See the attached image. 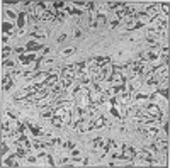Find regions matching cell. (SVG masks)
<instances>
[{
	"instance_id": "cell-5",
	"label": "cell",
	"mask_w": 170,
	"mask_h": 168,
	"mask_svg": "<svg viewBox=\"0 0 170 168\" xmlns=\"http://www.w3.org/2000/svg\"><path fill=\"white\" fill-rule=\"evenodd\" d=\"M140 58H141V61H155V60H158L160 56H158L157 51L148 49V51H143L141 55H140Z\"/></svg>"
},
{
	"instance_id": "cell-29",
	"label": "cell",
	"mask_w": 170,
	"mask_h": 168,
	"mask_svg": "<svg viewBox=\"0 0 170 168\" xmlns=\"http://www.w3.org/2000/svg\"><path fill=\"white\" fill-rule=\"evenodd\" d=\"M117 24H119V19H117V17H116V19H113V20H111V22H109V27H111V29H114V27L117 26Z\"/></svg>"
},
{
	"instance_id": "cell-7",
	"label": "cell",
	"mask_w": 170,
	"mask_h": 168,
	"mask_svg": "<svg viewBox=\"0 0 170 168\" xmlns=\"http://www.w3.org/2000/svg\"><path fill=\"white\" fill-rule=\"evenodd\" d=\"M58 82H60V78H58V73H51V75H48V78L44 80V83H43V85H44L46 88H51L55 83H58Z\"/></svg>"
},
{
	"instance_id": "cell-19",
	"label": "cell",
	"mask_w": 170,
	"mask_h": 168,
	"mask_svg": "<svg viewBox=\"0 0 170 168\" xmlns=\"http://www.w3.org/2000/svg\"><path fill=\"white\" fill-rule=\"evenodd\" d=\"M106 22H107V17L104 15V14H97V20H95L97 27H104V26H106Z\"/></svg>"
},
{
	"instance_id": "cell-17",
	"label": "cell",
	"mask_w": 170,
	"mask_h": 168,
	"mask_svg": "<svg viewBox=\"0 0 170 168\" xmlns=\"http://www.w3.org/2000/svg\"><path fill=\"white\" fill-rule=\"evenodd\" d=\"M94 126H95V129H100V127H104V126H106V119H104L102 116L94 117Z\"/></svg>"
},
{
	"instance_id": "cell-10",
	"label": "cell",
	"mask_w": 170,
	"mask_h": 168,
	"mask_svg": "<svg viewBox=\"0 0 170 168\" xmlns=\"http://www.w3.org/2000/svg\"><path fill=\"white\" fill-rule=\"evenodd\" d=\"M41 20H46V22H53V20H56V12H53V10H44V14H43Z\"/></svg>"
},
{
	"instance_id": "cell-16",
	"label": "cell",
	"mask_w": 170,
	"mask_h": 168,
	"mask_svg": "<svg viewBox=\"0 0 170 168\" xmlns=\"http://www.w3.org/2000/svg\"><path fill=\"white\" fill-rule=\"evenodd\" d=\"M26 49L27 51H39V49H43V46L39 44V42H36V41H29L26 44Z\"/></svg>"
},
{
	"instance_id": "cell-8",
	"label": "cell",
	"mask_w": 170,
	"mask_h": 168,
	"mask_svg": "<svg viewBox=\"0 0 170 168\" xmlns=\"http://www.w3.org/2000/svg\"><path fill=\"white\" fill-rule=\"evenodd\" d=\"M145 14H146V15L150 17L151 20H155L158 15H160V10H158V7H157V5H150V7L146 9V12H145Z\"/></svg>"
},
{
	"instance_id": "cell-36",
	"label": "cell",
	"mask_w": 170,
	"mask_h": 168,
	"mask_svg": "<svg viewBox=\"0 0 170 168\" xmlns=\"http://www.w3.org/2000/svg\"><path fill=\"white\" fill-rule=\"evenodd\" d=\"M65 39H67V34H61L60 38H58V42H63Z\"/></svg>"
},
{
	"instance_id": "cell-27",
	"label": "cell",
	"mask_w": 170,
	"mask_h": 168,
	"mask_svg": "<svg viewBox=\"0 0 170 168\" xmlns=\"http://www.w3.org/2000/svg\"><path fill=\"white\" fill-rule=\"evenodd\" d=\"M73 51H75L73 48H68V49H65V51L61 53V56H70V55H73Z\"/></svg>"
},
{
	"instance_id": "cell-12",
	"label": "cell",
	"mask_w": 170,
	"mask_h": 168,
	"mask_svg": "<svg viewBox=\"0 0 170 168\" xmlns=\"http://www.w3.org/2000/svg\"><path fill=\"white\" fill-rule=\"evenodd\" d=\"M26 17H27V12H21L19 17H17V27H19V33H22L24 26H26Z\"/></svg>"
},
{
	"instance_id": "cell-21",
	"label": "cell",
	"mask_w": 170,
	"mask_h": 168,
	"mask_svg": "<svg viewBox=\"0 0 170 168\" xmlns=\"http://www.w3.org/2000/svg\"><path fill=\"white\" fill-rule=\"evenodd\" d=\"M26 126H27V129L31 131V133L34 134V136H39V134H41V129H39V127L36 126V124H31V122H27Z\"/></svg>"
},
{
	"instance_id": "cell-22",
	"label": "cell",
	"mask_w": 170,
	"mask_h": 168,
	"mask_svg": "<svg viewBox=\"0 0 170 168\" xmlns=\"http://www.w3.org/2000/svg\"><path fill=\"white\" fill-rule=\"evenodd\" d=\"M51 126L61 127V126H63V119H61L60 116H53V117H51Z\"/></svg>"
},
{
	"instance_id": "cell-30",
	"label": "cell",
	"mask_w": 170,
	"mask_h": 168,
	"mask_svg": "<svg viewBox=\"0 0 170 168\" xmlns=\"http://www.w3.org/2000/svg\"><path fill=\"white\" fill-rule=\"evenodd\" d=\"M7 153H9V146H7L5 143L2 141V156H3V155H7Z\"/></svg>"
},
{
	"instance_id": "cell-4",
	"label": "cell",
	"mask_w": 170,
	"mask_h": 168,
	"mask_svg": "<svg viewBox=\"0 0 170 168\" xmlns=\"http://www.w3.org/2000/svg\"><path fill=\"white\" fill-rule=\"evenodd\" d=\"M126 3L124 2H109V9L113 10V12L116 14V15H122V14H124V10H126Z\"/></svg>"
},
{
	"instance_id": "cell-2",
	"label": "cell",
	"mask_w": 170,
	"mask_h": 168,
	"mask_svg": "<svg viewBox=\"0 0 170 168\" xmlns=\"http://www.w3.org/2000/svg\"><path fill=\"white\" fill-rule=\"evenodd\" d=\"M113 156L119 160H124V161H133L136 158V149L131 148V146H124L122 148V155H113Z\"/></svg>"
},
{
	"instance_id": "cell-28",
	"label": "cell",
	"mask_w": 170,
	"mask_h": 168,
	"mask_svg": "<svg viewBox=\"0 0 170 168\" xmlns=\"http://www.w3.org/2000/svg\"><path fill=\"white\" fill-rule=\"evenodd\" d=\"M109 112H111V114H113V116H114V117H121V114H119V112H117V109H116V107H114V105H113V107H111V110H109Z\"/></svg>"
},
{
	"instance_id": "cell-24",
	"label": "cell",
	"mask_w": 170,
	"mask_h": 168,
	"mask_svg": "<svg viewBox=\"0 0 170 168\" xmlns=\"http://www.w3.org/2000/svg\"><path fill=\"white\" fill-rule=\"evenodd\" d=\"M14 26H12V24H9V22H3L2 24V31H3V33H9V34H14Z\"/></svg>"
},
{
	"instance_id": "cell-3",
	"label": "cell",
	"mask_w": 170,
	"mask_h": 168,
	"mask_svg": "<svg viewBox=\"0 0 170 168\" xmlns=\"http://www.w3.org/2000/svg\"><path fill=\"white\" fill-rule=\"evenodd\" d=\"M153 146L157 148L158 153H165L168 149V139H163V138H153Z\"/></svg>"
},
{
	"instance_id": "cell-14",
	"label": "cell",
	"mask_w": 170,
	"mask_h": 168,
	"mask_svg": "<svg viewBox=\"0 0 170 168\" xmlns=\"http://www.w3.org/2000/svg\"><path fill=\"white\" fill-rule=\"evenodd\" d=\"M31 34L34 36V38H46V36H48V31L43 29V27H39V26H36L34 29H32Z\"/></svg>"
},
{
	"instance_id": "cell-26",
	"label": "cell",
	"mask_w": 170,
	"mask_h": 168,
	"mask_svg": "<svg viewBox=\"0 0 170 168\" xmlns=\"http://www.w3.org/2000/svg\"><path fill=\"white\" fill-rule=\"evenodd\" d=\"M9 55H10V48H7V46H5V48L2 49V60H3V61L9 58Z\"/></svg>"
},
{
	"instance_id": "cell-31",
	"label": "cell",
	"mask_w": 170,
	"mask_h": 168,
	"mask_svg": "<svg viewBox=\"0 0 170 168\" xmlns=\"http://www.w3.org/2000/svg\"><path fill=\"white\" fill-rule=\"evenodd\" d=\"M53 7H55V9H63L65 2H53Z\"/></svg>"
},
{
	"instance_id": "cell-35",
	"label": "cell",
	"mask_w": 170,
	"mask_h": 168,
	"mask_svg": "<svg viewBox=\"0 0 170 168\" xmlns=\"http://www.w3.org/2000/svg\"><path fill=\"white\" fill-rule=\"evenodd\" d=\"M3 66H7V68H14V63H12V61H9V60H5V61H3Z\"/></svg>"
},
{
	"instance_id": "cell-6",
	"label": "cell",
	"mask_w": 170,
	"mask_h": 168,
	"mask_svg": "<svg viewBox=\"0 0 170 168\" xmlns=\"http://www.w3.org/2000/svg\"><path fill=\"white\" fill-rule=\"evenodd\" d=\"M136 158L143 160V161H153V155H151L150 151H146V149H140V151H136Z\"/></svg>"
},
{
	"instance_id": "cell-11",
	"label": "cell",
	"mask_w": 170,
	"mask_h": 168,
	"mask_svg": "<svg viewBox=\"0 0 170 168\" xmlns=\"http://www.w3.org/2000/svg\"><path fill=\"white\" fill-rule=\"evenodd\" d=\"M19 61L22 63V65H29V63H32V61H38V56H34L31 53V55H22L19 58Z\"/></svg>"
},
{
	"instance_id": "cell-15",
	"label": "cell",
	"mask_w": 170,
	"mask_h": 168,
	"mask_svg": "<svg viewBox=\"0 0 170 168\" xmlns=\"http://www.w3.org/2000/svg\"><path fill=\"white\" fill-rule=\"evenodd\" d=\"M111 63V60L107 58V56H102V58H97L95 61H94V65H95L97 68H104V66H107Z\"/></svg>"
},
{
	"instance_id": "cell-23",
	"label": "cell",
	"mask_w": 170,
	"mask_h": 168,
	"mask_svg": "<svg viewBox=\"0 0 170 168\" xmlns=\"http://www.w3.org/2000/svg\"><path fill=\"white\" fill-rule=\"evenodd\" d=\"M122 94L119 95V100H121L122 104H126V102H129L131 100V92H124V90H121Z\"/></svg>"
},
{
	"instance_id": "cell-18",
	"label": "cell",
	"mask_w": 170,
	"mask_h": 168,
	"mask_svg": "<svg viewBox=\"0 0 170 168\" xmlns=\"http://www.w3.org/2000/svg\"><path fill=\"white\" fill-rule=\"evenodd\" d=\"M41 116L44 117V119H46V117H53V116H55V109H53V105L44 107V109L41 110Z\"/></svg>"
},
{
	"instance_id": "cell-37",
	"label": "cell",
	"mask_w": 170,
	"mask_h": 168,
	"mask_svg": "<svg viewBox=\"0 0 170 168\" xmlns=\"http://www.w3.org/2000/svg\"><path fill=\"white\" fill-rule=\"evenodd\" d=\"M80 36H82V29H77L75 31V38H80Z\"/></svg>"
},
{
	"instance_id": "cell-38",
	"label": "cell",
	"mask_w": 170,
	"mask_h": 168,
	"mask_svg": "<svg viewBox=\"0 0 170 168\" xmlns=\"http://www.w3.org/2000/svg\"><path fill=\"white\" fill-rule=\"evenodd\" d=\"M7 41H9V36H5V34H3V36H2V42H3V44H5Z\"/></svg>"
},
{
	"instance_id": "cell-13",
	"label": "cell",
	"mask_w": 170,
	"mask_h": 168,
	"mask_svg": "<svg viewBox=\"0 0 170 168\" xmlns=\"http://www.w3.org/2000/svg\"><path fill=\"white\" fill-rule=\"evenodd\" d=\"M10 87H12V75L7 73L5 77L2 78V90H9Z\"/></svg>"
},
{
	"instance_id": "cell-33",
	"label": "cell",
	"mask_w": 170,
	"mask_h": 168,
	"mask_svg": "<svg viewBox=\"0 0 170 168\" xmlns=\"http://www.w3.org/2000/svg\"><path fill=\"white\" fill-rule=\"evenodd\" d=\"M65 148H68V149H75V143H73V141H68L67 144H65Z\"/></svg>"
},
{
	"instance_id": "cell-1",
	"label": "cell",
	"mask_w": 170,
	"mask_h": 168,
	"mask_svg": "<svg viewBox=\"0 0 170 168\" xmlns=\"http://www.w3.org/2000/svg\"><path fill=\"white\" fill-rule=\"evenodd\" d=\"M145 116H148L150 119H153L155 122H160L162 119H163V114H162V110H160V107L158 105H155V104H150V105H146L145 107Z\"/></svg>"
},
{
	"instance_id": "cell-40",
	"label": "cell",
	"mask_w": 170,
	"mask_h": 168,
	"mask_svg": "<svg viewBox=\"0 0 170 168\" xmlns=\"http://www.w3.org/2000/svg\"><path fill=\"white\" fill-rule=\"evenodd\" d=\"M71 155H73V156H78V155H80V151H78V149H73V151H71Z\"/></svg>"
},
{
	"instance_id": "cell-25",
	"label": "cell",
	"mask_w": 170,
	"mask_h": 168,
	"mask_svg": "<svg viewBox=\"0 0 170 168\" xmlns=\"http://www.w3.org/2000/svg\"><path fill=\"white\" fill-rule=\"evenodd\" d=\"M16 155L19 156V158H26V155H27V149L19 148V146H17V151H16Z\"/></svg>"
},
{
	"instance_id": "cell-20",
	"label": "cell",
	"mask_w": 170,
	"mask_h": 168,
	"mask_svg": "<svg viewBox=\"0 0 170 168\" xmlns=\"http://www.w3.org/2000/svg\"><path fill=\"white\" fill-rule=\"evenodd\" d=\"M17 158H19V156L14 153L12 156H9V158L5 160V165H7V166H16V165H17Z\"/></svg>"
},
{
	"instance_id": "cell-32",
	"label": "cell",
	"mask_w": 170,
	"mask_h": 168,
	"mask_svg": "<svg viewBox=\"0 0 170 168\" xmlns=\"http://www.w3.org/2000/svg\"><path fill=\"white\" fill-rule=\"evenodd\" d=\"M162 10H163V14H165V15H168V3H162Z\"/></svg>"
},
{
	"instance_id": "cell-39",
	"label": "cell",
	"mask_w": 170,
	"mask_h": 168,
	"mask_svg": "<svg viewBox=\"0 0 170 168\" xmlns=\"http://www.w3.org/2000/svg\"><path fill=\"white\" fill-rule=\"evenodd\" d=\"M27 161H29V163H34L36 158H34V156H27Z\"/></svg>"
},
{
	"instance_id": "cell-9",
	"label": "cell",
	"mask_w": 170,
	"mask_h": 168,
	"mask_svg": "<svg viewBox=\"0 0 170 168\" xmlns=\"http://www.w3.org/2000/svg\"><path fill=\"white\" fill-rule=\"evenodd\" d=\"M104 143H106V138H94L92 141H90V146H92V149H100L104 148Z\"/></svg>"
},
{
	"instance_id": "cell-41",
	"label": "cell",
	"mask_w": 170,
	"mask_h": 168,
	"mask_svg": "<svg viewBox=\"0 0 170 168\" xmlns=\"http://www.w3.org/2000/svg\"><path fill=\"white\" fill-rule=\"evenodd\" d=\"M22 51H24V48H17L16 49V53H19V55H22Z\"/></svg>"
},
{
	"instance_id": "cell-34",
	"label": "cell",
	"mask_w": 170,
	"mask_h": 168,
	"mask_svg": "<svg viewBox=\"0 0 170 168\" xmlns=\"http://www.w3.org/2000/svg\"><path fill=\"white\" fill-rule=\"evenodd\" d=\"M7 15H9L10 19H17V17H19V15H17V14H14L12 10H7Z\"/></svg>"
}]
</instances>
